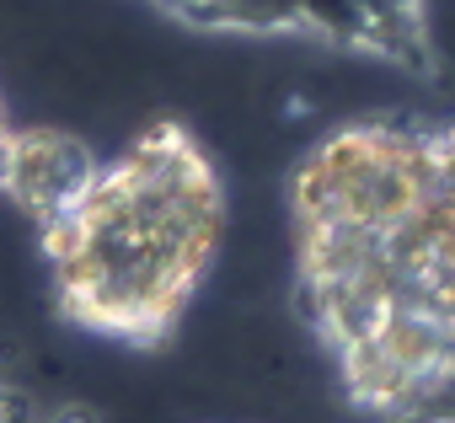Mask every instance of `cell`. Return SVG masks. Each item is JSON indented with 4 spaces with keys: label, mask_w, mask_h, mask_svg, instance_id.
Masks as SVG:
<instances>
[{
    "label": "cell",
    "mask_w": 455,
    "mask_h": 423,
    "mask_svg": "<svg viewBox=\"0 0 455 423\" xmlns=\"http://www.w3.org/2000/svg\"><path fill=\"white\" fill-rule=\"evenodd\" d=\"M300 300L380 423H455V124L359 118L290 177Z\"/></svg>",
    "instance_id": "1"
},
{
    "label": "cell",
    "mask_w": 455,
    "mask_h": 423,
    "mask_svg": "<svg viewBox=\"0 0 455 423\" xmlns=\"http://www.w3.org/2000/svg\"><path fill=\"white\" fill-rule=\"evenodd\" d=\"M70 322L118 338H166L225 242V188L193 134L161 124L97 166L92 188L44 231Z\"/></svg>",
    "instance_id": "2"
},
{
    "label": "cell",
    "mask_w": 455,
    "mask_h": 423,
    "mask_svg": "<svg viewBox=\"0 0 455 423\" xmlns=\"http://www.w3.org/2000/svg\"><path fill=\"white\" fill-rule=\"evenodd\" d=\"M97 156L60 129H17L6 166H0V193H6L28 220H38V231L49 220H60L65 209L92 188L97 177Z\"/></svg>",
    "instance_id": "3"
}]
</instances>
